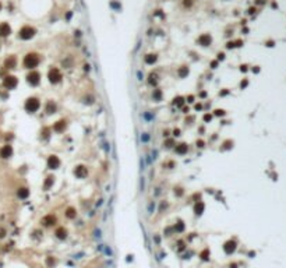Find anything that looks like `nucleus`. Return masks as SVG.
I'll use <instances>...</instances> for the list:
<instances>
[{
  "instance_id": "nucleus-8",
  "label": "nucleus",
  "mask_w": 286,
  "mask_h": 268,
  "mask_svg": "<svg viewBox=\"0 0 286 268\" xmlns=\"http://www.w3.org/2000/svg\"><path fill=\"white\" fill-rule=\"evenodd\" d=\"M11 155H13V147H11L10 144L4 145V147L0 149V156L4 158V159H6V158H10Z\"/></svg>"
},
{
  "instance_id": "nucleus-3",
  "label": "nucleus",
  "mask_w": 286,
  "mask_h": 268,
  "mask_svg": "<svg viewBox=\"0 0 286 268\" xmlns=\"http://www.w3.org/2000/svg\"><path fill=\"white\" fill-rule=\"evenodd\" d=\"M48 78H49V81H50L52 84H57V83H60V81H62V73H60V70H59V69L53 67V69H50V70H49Z\"/></svg>"
},
{
  "instance_id": "nucleus-10",
  "label": "nucleus",
  "mask_w": 286,
  "mask_h": 268,
  "mask_svg": "<svg viewBox=\"0 0 286 268\" xmlns=\"http://www.w3.org/2000/svg\"><path fill=\"white\" fill-rule=\"evenodd\" d=\"M211 42H212V38H211V35H208V34H204V35H201L198 38V43L201 45V46H210Z\"/></svg>"
},
{
  "instance_id": "nucleus-51",
  "label": "nucleus",
  "mask_w": 286,
  "mask_h": 268,
  "mask_svg": "<svg viewBox=\"0 0 286 268\" xmlns=\"http://www.w3.org/2000/svg\"><path fill=\"white\" fill-rule=\"evenodd\" d=\"M0 8H1V4H0Z\"/></svg>"
},
{
  "instance_id": "nucleus-31",
  "label": "nucleus",
  "mask_w": 286,
  "mask_h": 268,
  "mask_svg": "<svg viewBox=\"0 0 286 268\" xmlns=\"http://www.w3.org/2000/svg\"><path fill=\"white\" fill-rule=\"evenodd\" d=\"M215 116H225V110H223V109H216Z\"/></svg>"
},
{
  "instance_id": "nucleus-37",
  "label": "nucleus",
  "mask_w": 286,
  "mask_h": 268,
  "mask_svg": "<svg viewBox=\"0 0 286 268\" xmlns=\"http://www.w3.org/2000/svg\"><path fill=\"white\" fill-rule=\"evenodd\" d=\"M226 48H228V49H233V48H235V42H228Z\"/></svg>"
},
{
  "instance_id": "nucleus-4",
  "label": "nucleus",
  "mask_w": 286,
  "mask_h": 268,
  "mask_svg": "<svg viewBox=\"0 0 286 268\" xmlns=\"http://www.w3.org/2000/svg\"><path fill=\"white\" fill-rule=\"evenodd\" d=\"M20 38L24 39V41H28V39H31L34 35H35V29L32 28V27H22L21 29H20Z\"/></svg>"
},
{
  "instance_id": "nucleus-45",
  "label": "nucleus",
  "mask_w": 286,
  "mask_h": 268,
  "mask_svg": "<svg viewBox=\"0 0 286 268\" xmlns=\"http://www.w3.org/2000/svg\"><path fill=\"white\" fill-rule=\"evenodd\" d=\"M211 66H212V69H215L216 66H218V62H216V60H215V62H212V63H211Z\"/></svg>"
},
{
  "instance_id": "nucleus-33",
  "label": "nucleus",
  "mask_w": 286,
  "mask_h": 268,
  "mask_svg": "<svg viewBox=\"0 0 286 268\" xmlns=\"http://www.w3.org/2000/svg\"><path fill=\"white\" fill-rule=\"evenodd\" d=\"M204 120H205V121H211V120H212V115H210V113L204 115Z\"/></svg>"
},
{
  "instance_id": "nucleus-39",
  "label": "nucleus",
  "mask_w": 286,
  "mask_h": 268,
  "mask_svg": "<svg viewBox=\"0 0 286 268\" xmlns=\"http://www.w3.org/2000/svg\"><path fill=\"white\" fill-rule=\"evenodd\" d=\"M173 135L179 137V135H180V130H179V128H175V130H173Z\"/></svg>"
},
{
  "instance_id": "nucleus-15",
  "label": "nucleus",
  "mask_w": 286,
  "mask_h": 268,
  "mask_svg": "<svg viewBox=\"0 0 286 268\" xmlns=\"http://www.w3.org/2000/svg\"><path fill=\"white\" fill-rule=\"evenodd\" d=\"M42 222H43L45 226H52V225H55V222H56V218L53 217V215H46L42 219Z\"/></svg>"
},
{
  "instance_id": "nucleus-23",
  "label": "nucleus",
  "mask_w": 286,
  "mask_h": 268,
  "mask_svg": "<svg viewBox=\"0 0 286 268\" xmlns=\"http://www.w3.org/2000/svg\"><path fill=\"white\" fill-rule=\"evenodd\" d=\"M53 182H55V177H53V176H48V177H46V182H45V185H43L45 190L50 189V186L53 185Z\"/></svg>"
},
{
  "instance_id": "nucleus-25",
  "label": "nucleus",
  "mask_w": 286,
  "mask_h": 268,
  "mask_svg": "<svg viewBox=\"0 0 286 268\" xmlns=\"http://www.w3.org/2000/svg\"><path fill=\"white\" fill-rule=\"evenodd\" d=\"M154 99L156 101V102H159V101H162V91L161 89H154Z\"/></svg>"
},
{
  "instance_id": "nucleus-14",
  "label": "nucleus",
  "mask_w": 286,
  "mask_h": 268,
  "mask_svg": "<svg viewBox=\"0 0 286 268\" xmlns=\"http://www.w3.org/2000/svg\"><path fill=\"white\" fill-rule=\"evenodd\" d=\"M10 32H11V29H10V25H8V24L3 22V24L0 25V36H7V35H10Z\"/></svg>"
},
{
  "instance_id": "nucleus-34",
  "label": "nucleus",
  "mask_w": 286,
  "mask_h": 268,
  "mask_svg": "<svg viewBox=\"0 0 286 268\" xmlns=\"http://www.w3.org/2000/svg\"><path fill=\"white\" fill-rule=\"evenodd\" d=\"M165 145H166V148H172L173 147V140H168L165 142Z\"/></svg>"
},
{
  "instance_id": "nucleus-29",
  "label": "nucleus",
  "mask_w": 286,
  "mask_h": 268,
  "mask_svg": "<svg viewBox=\"0 0 286 268\" xmlns=\"http://www.w3.org/2000/svg\"><path fill=\"white\" fill-rule=\"evenodd\" d=\"M201 258L207 261V260L210 258V250H208V249H205V250H204L203 253H201Z\"/></svg>"
},
{
  "instance_id": "nucleus-5",
  "label": "nucleus",
  "mask_w": 286,
  "mask_h": 268,
  "mask_svg": "<svg viewBox=\"0 0 286 268\" xmlns=\"http://www.w3.org/2000/svg\"><path fill=\"white\" fill-rule=\"evenodd\" d=\"M17 84H18V80H17L14 76H7L6 78H4V81H3V85H4L7 89L15 88V87H17Z\"/></svg>"
},
{
  "instance_id": "nucleus-43",
  "label": "nucleus",
  "mask_w": 286,
  "mask_h": 268,
  "mask_svg": "<svg viewBox=\"0 0 286 268\" xmlns=\"http://www.w3.org/2000/svg\"><path fill=\"white\" fill-rule=\"evenodd\" d=\"M196 109H197V110H201V109H203V105H201V103H197V105H196Z\"/></svg>"
},
{
  "instance_id": "nucleus-50",
  "label": "nucleus",
  "mask_w": 286,
  "mask_h": 268,
  "mask_svg": "<svg viewBox=\"0 0 286 268\" xmlns=\"http://www.w3.org/2000/svg\"><path fill=\"white\" fill-rule=\"evenodd\" d=\"M230 268H236V264H230Z\"/></svg>"
},
{
  "instance_id": "nucleus-48",
  "label": "nucleus",
  "mask_w": 286,
  "mask_h": 268,
  "mask_svg": "<svg viewBox=\"0 0 286 268\" xmlns=\"http://www.w3.org/2000/svg\"><path fill=\"white\" fill-rule=\"evenodd\" d=\"M253 71H254V73H258V71H260V69H258V67H255V69H253Z\"/></svg>"
},
{
  "instance_id": "nucleus-35",
  "label": "nucleus",
  "mask_w": 286,
  "mask_h": 268,
  "mask_svg": "<svg viewBox=\"0 0 286 268\" xmlns=\"http://www.w3.org/2000/svg\"><path fill=\"white\" fill-rule=\"evenodd\" d=\"M175 194L180 197V196H183V190L182 189H175Z\"/></svg>"
},
{
  "instance_id": "nucleus-18",
  "label": "nucleus",
  "mask_w": 286,
  "mask_h": 268,
  "mask_svg": "<svg viewBox=\"0 0 286 268\" xmlns=\"http://www.w3.org/2000/svg\"><path fill=\"white\" fill-rule=\"evenodd\" d=\"M46 112H48L49 115L55 113V112H56V103H53L52 101H49V102L46 103Z\"/></svg>"
},
{
  "instance_id": "nucleus-44",
  "label": "nucleus",
  "mask_w": 286,
  "mask_h": 268,
  "mask_svg": "<svg viewBox=\"0 0 286 268\" xmlns=\"http://www.w3.org/2000/svg\"><path fill=\"white\" fill-rule=\"evenodd\" d=\"M48 264H49V265H52V264H55V260H52L50 257H49V258H48Z\"/></svg>"
},
{
  "instance_id": "nucleus-17",
  "label": "nucleus",
  "mask_w": 286,
  "mask_h": 268,
  "mask_svg": "<svg viewBox=\"0 0 286 268\" xmlns=\"http://www.w3.org/2000/svg\"><path fill=\"white\" fill-rule=\"evenodd\" d=\"M17 194H18L20 198H27L28 196H29V190H28L27 187H21V189H18Z\"/></svg>"
},
{
  "instance_id": "nucleus-26",
  "label": "nucleus",
  "mask_w": 286,
  "mask_h": 268,
  "mask_svg": "<svg viewBox=\"0 0 286 268\" xmlns=\"http://www.w3.org/2000/svg\"><path fill=\"white\" fill-rule=\"evenodd\" d=\"M76 214H77L76 210H74V208H71V207H70V208H67V211H66V217L70 218V219L76 218Z\"/></svg>"
},
{
  "instance_id": "nucleus-2",
  "label": "nucleus",
  "mask_w": 286,
  "mask_h": 268,
  "mask_svg": "<svg viewBox=\"0 0 286 268\" xmlns=\"http://www.w3.org/2000/svg\"><path fill=\"white\" fill-rule=\"evenodd\" d=\"M39 106H41V103L36 98H28L25 101V110L29 113H35L39 109Z\"/></svg>"
},
{
  "instance_id": "nucleus-36",
  "label": "nucleus",
  "mask_w": 286,
  "mask_h": 268,
  "mask_svg": "<svg viewBox=\"0 0 286 268\" xmlns=\"http://www.w3.org/2000/svg\"><path fill=\"white\" fill-rule=\"evenodd\" d=\"M247 85H248V81H247V80H244V81H242V84H240V88H246V87H247Z\"/></svg>"
},
{
  "instance_id": "nucleus-1",
  "label": "nucleus",
  "mask_w": 286,
  "mask_h": 268,
  "mask_svg": "<svg viewBox=\"0 0 286 268\" xmlns=\"http://www.w3.org/2000/svg\"><path fill=\"white\" fill-rule=\"evenodd\" d=\"M39 64V58L36 53H28L24 58V66L27 69H35Z\"/></svg>"
},
{
  "instance_id": "nucleus-42",
  "label": "nucleus",
  "mask_w": 286,
  "mask_h": 268,
  "mask_svg": "<svg viewBox=\"0 0 286 268\" xmlns=\"http://www.w3.org/2000/svg\"><path fill=\"white\" fill-rule=\"evenodd\" d=\"M228 94H229V91H226V89H225V91H222L219 95H221V96H225V95H228Z\"/></svg>"
},
{
  "instance_id": "nucleus-27",
  "label": "nucleus",
  "mask_w": 286,
  "mask_h": 268,
  "mask_svg": "<svg viewBox=\"0 0 286 268\" xmlns=\"http://www.w3.org/2000/svg\"><path fill=\"white\" fill-rule=\"evenodd\" d=\"M173 103H175L176 106H183V103H184V98H183V96H176V98L173 99Z\"/></svg>"
},
{
  "instance_id": "nucleus-46",
  "label": "nucleus",
  "mask_w": 286,
  "mask_h": 268,
  "mask_svg": "<svg viewBox=\"0 0 286 268\" xmlns=\"http://www.w3.org/2000/svg\"><path fill=\"white\" fill-rule=\"evenodd\" d=\"M240 70L246 73V71H247V66H242V67H240Z\"/></svg>"
},
{
  "instance_id": "nucleus-30",
  "label": "nucleus",
  "mask_w": 286,
  "mask_h": 268,
  "mask_svg": "<svg viewBox=\"0 0 286 268\" xmlns=\"http://www.w3.org/2000/svg\"><path fill=\"white\" fill-rule=\"evenodd\" d=\"M232 147H233V142H232V141H225L222 149H229V148H232Z\"/></svg>"
},
{
  "instance_id": "nucleus-49",
  "label": "nucleus",
  "mask_w": 286,
  "mask_h": 268,
  "mask_svg": "<svg viewBox=\"0 0 286 268\" xmlns=\"http://www.w3.org/2000/svg\"><path fill=\"white\" fill-rule=\"evenodd\" d=\"M200 96H201V98H204V96H207V94H205V92H201V94H200Z\"/></svg>"
},
{
  "instance_id": "nucleus-12",
  "label": "nucleus",
  "mask_w": 286,
  "mask_h": 268,
  "mask_svg": "<svg viewBox=\"0 0 286 268\" xmlns=\"http://www.w3.org/2000/svg\"><path fill=\"white\" fill-rule=\"evenodd\" d=\"M175 151H176V154H179V155H184V154H187V151H189V147H187V144L182 142V144H177V145H176Z\"/></svg>"
},
{
  "instance_id": "nucleus-32",
  "label": "nucleus",
  "mask_w": 286,
  "mask_h": 268,
  "mask_svg": "<svg viewBox=\"0 0 286 268\" xmlns=\"http://www.w3.org/2000/svg\"><path fill=\"white\" fill-rule=\"evenodd\" d=\"M110 6L113 7V8H116V10H120V8H121V6L119 4V3H116V1H112V3H110Z\"/></svg>"
},
{
  "instance_id": "nucleus-16",
  "label": "nucleus",
  "mask_w": 286,
  "mask_h": 268,
  "mask_svg": "<svg viewBox=\"0 0 286 268\" xmlns=\"http://www.w3.org/2000/svg\"><path fill=\"white\" fill-rule=\"evenodd\" d=\"M204 208H205V207H204V203L197 201L196 205H194V214H196V215H201V214L204 212Z\"/></svg>"
},
{
  "instance_id": "nucleus-47",
  "label": "nucleus",
  "mask_w": 286,
  "mask_h": 268,
  "mask_svg": "<svg viewBox=\"0 0 286 268\" xmlns=\"http://www.w3.org/2000/svg\"><path fill=\"white\" fill-rule=\"evenodd\" d=\"M184 6H191V1H190V0H186V1H184Z\"/></svg>"
},
{
  "instance_id": "nucleus-21",
  "label": "nucleus",
  "mask_w": 286,
  "mask_h": 268,
  "mask_svg": "<svg viewBox=\"0 0 286 268\" xmlns=\"http://www.w3.org/2000/svg\"><path fill=\"white\" fill-rule=\"evenodd\" d=\"M56 236L59 237V239H66V236H67V230L64 229V228H59V229L56 230Z\"/></svg>"
},
{
  "instance_id": "nucleus-28",
  "label": "nucleus",
  "mask_w": 286,
  "mask_h": 268,
  "mask_svg": "<svg viewBox=\"0 0 286 268\" xmlns=\"http://www.w3.org/2000/svg\"><path fill=\"white\" fill-rule=\"evenodd\" d=\"M175 230H176V232H183V230H184V223L182 222V221H179V222L175 225Z\"/></svg>"
},
{
  "instance_id": "nucleus-20",
  "label": "nucleus",
  "mask_w": 286,
  "mask_h": 268,
  "mask_svg": "<svg viewBox=\"0 0 286 268\" xmlns=\"http://www.w3.org/2000/svg\"><path fill=\"white\" fill-rule=\"evenodd\" d=\"M177 74H179V77H180V78H184V77L189 76V69H187L186 66H183V67H180V69H179Z\"/></svg>"
},
{
  "instance_id": "nucleus-11",
  "label": "nucleus",
  "mask_w": 286,
  "mask_h": 268,
  "mask_svg": "<svg viewBox=\"0 0 286 268\" xmlns=\"http://www.w3.org/2000/svg\"><path fill=\"white\" fill-rule=\"evenodd\" d=\"M87 168L85 166H83V165H80V166H77L76 169H74V175H76L77 177H80V179H83V177H85L87 176Z\"/></svg>"
},
{
  "instance_id": "nucleus-24",
  "label": "nucleus",
  "mask_w": 286,
  "mask_h": 268,
  "mask_svg": "<svg viewBox=\"0 0 286 268\" xmlns=\"http://www.w3.org/2000/svg\"><path fill=\"white\" fill-rule=\"evenodd\" d=\"M156 55H147L145 56V63L147 64H154L156 62Z\"/></svg>"
},
{
  "instance_id": "nucleus-41",
  "label": "nucleus",
  "mask_w": 286,
  "mask_h": 268,
  "mask_svg": "<svg viewBox=\"0 0 286 268\" xmlns=\"http://www.w3.org/2000/svg\"><path fill=\"white\" fill-rule=\"evenodd\" d=\"M225 59V53H218V60H223Z\"/></svg>"
},
{
  "instance_id": "nucleus-38",
  "label": "nucleus",
  "mask_w": 286,
  "mask_h": 268,
  "mask_svg": "<svg viewBox=\"0 0 286 268\" xmlns=\"http://www.w3.org/2000/svg\"><path fill=\"white\" fill-rule=\"evenodd\" d=\"M197 147H198V148H203V147H204V141H203V140H198V141H197Z\"/></svg>"
},
{
  "instance_id": "nucleus-13",
  "label": "nucleus",
  "mask_w": 286,
  "mask_h": 268,
  "mask_svg": "<svg viewBox=\"0 0 286 268\" xmlns=\"http://www.w3.org/2000/svg\"><path fill=\"white\" fill-rule=\"evenodd\" d=\"M64 128H66V121L64 120H59L53 124V130L56 133H62V131H64Z\"/></svg>"
},
{
  "instance_id": "nucleus-6",
  "label": "nucleus",
  "mask_w": 286,
  "mask_h": 268,
  "mask_svg": "<svg viewBox=\"0 0 286 268\" xmlns=\"http://www.w3.org/2000/svg\"><path fill=\"white\" fill-rule=\"evenodd\" d=\"M27 81H28V84H31V85H38L39 81H41V74H39L38 71H31L27 76Z\"/></svg>"
},
{
  "instance_id": "nucleus-19",
  "label": "nucleus",
  "mask_w": 286,
  "mask_h": 268,
  "mask_svg": "<svg viewBox=\"0 0 286 268\" xmlns=\"http://www.w3.org/2000/svg\"><path fill=\"white\" fill-rule=\"evenodd\" d=\"M15 63H17L15 58H14V56H10V58L6 60V67L7 69H13V67H15Z\"/></svg>"
},
{
  "instance_id": "nucleus-40",
  "label": "nucleus",
  "mask_w": 286,
  "mask_h": 268,
  "mask_svg": "<svg viewBox=\"0 0 286 268\" xmlns=\"http://www.w3.org/2000/svg\"><path fill=\"white\" fill-rule=\"evenodd\" d=\"M187 102H194V96H193V95H189V96H187Z\"/></svg>"
},
{
  "instance_id": "nucleus-9",
  "label": "nucleus",
  "mask_w": 286,
  "mask_h": 268,
  "mask_svg": "<svg viewBox=\"0 0 286 268\" xmlns=\"http://www.w3.org/2000/svg\"><path fill=\"white\" fill-rule=\"evenodd\" d=\"M223 250H225V253H226V254H232V253H235L236 242H235V240H228V242L225 243V246H223Z\"/></svg>"
},
{
  "instance_id": "nucleus-7",
  "label": "nucleus",
  "mask_w": 286,
  "mask_h": 268,
  "mask_svg": "<svg viewBox=\"0 0 286 268\" xmlns=\"http://www.w3.org/2000/svg\"><path fill=\"white\" fill-rule=\"evenodd\" d=\"M60 166V159L57 158L56 155H50L48 158V168L49 169H57Z\"/></svg>"
},
{
  "instance_id": "nucleus-22",
  "label": "nucleus",
  "mask_w": 286,
  "mask_h": 268,
  "mask_svg": "<svg viewBox=\"0 0 286 268\" xmlns=\"http://www.w3.org/2000/svg\"><path fill=\"white\" fill-rule=\"evenodd\" d=\"M148 83L151 84V85H156V84H158V77H156L155 73H151V74H149V77H148Z\"/></svg>"
}]
</instances>
